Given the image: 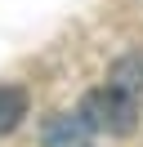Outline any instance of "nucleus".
<instances>
[{"label": "nucleus", "mask_w": 143, "mask_h": 147, "mask_svg": "<svg viewBox=\"0 0 143 147\" xmlns=\"http://www.w3.org/2000/svg\"><path fill=\"white\" fill-rule=\"evenodd\" d=\"M80 116H85V125L94 129V134H134V125H139V98L125 89H116V85H107V89H94L85 94V102H80Z\"/></svg>", "instance_id": "f257e3e1"}, {"label": "nucleus", "mask_w": 143, "mask_h": 147, "mask_svg": "<svg viewBox=\"0 0 143 147\" xmlns=\"http://www.w3.org/2000/svg\"><path fill=\"white\" fill-rule=\"evenodd\" d=\"M89 134H94V129L85 125L80 111H63V116H54L49 125H45V147H80Z\"/></svg>", "instance_id": "f03ea898"}, {"label": "nucleus", "mask_w": 143, "mask_h": 147, "mask_svg": "<svg viewBox=\"0 0 143 147\" xmlns=\"http://www.w3.org/2000/svg\"><path fill=\"white\" fill-rule=\"evenodd\" d=\"M27 116V89L22 85H0V134H14Z\"/></svg>", "instance_id": "7ed1b4c3"}]
</instances>
